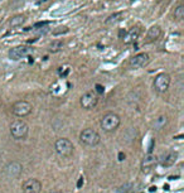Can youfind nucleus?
<instances>
[{
	"mask_svg": "<svg viewBox=\"0 0 184 193\" xmlns=\"http://www.w3.org/2000/svg\"><path fill=\"white\" fill-rule=\"evenodd\" d=\"M149 62H150V56L145 52H141V53H138L134 57H131L129 63L134 68H142V67L148 66Z\"/></svg>",
	"mask_w": 184,
	"mask_h": 193,
	"instance_id": "1a4fd4ad",
	"label": "nucleus"
},
{
	"mask_svg": "<svg viewBox=\"0 0 184 193\" xmlns=\"http://www.w3.org/2000/svg\"><path fill=\"white\" fill-rule=\"evenodd\" d=\"M125 159V154L124 153H119V160H124Z\"/></svg>",
	"mask_w": 184,
	"mask_h": 193,
	"instance_id": "393cba45",
	"label": "nucleus"
},
{
	"mask_svg": "<svg viewBox=\"0 0 184 193\" xmlns=\"http://www.w3.org/2000/svg\"><path fill=\"white\" fill-rule=\"evenodd\" d=\"M64 47V43L61 41V39H54L53 42L49 43L48 46V51L50 53H57V52H61Z\"/></svg>",
	"mask_w": 184,
	"mask_h": 193,
	"instance_id": "a211bd4d",
	"label": "nucleus"
},
{
	"mask_svg": "<svg viewBox=\"0 0 184 193\" xmlns=\"http://www.w3.org/2000/svg\"><path fill=\"white\" fill-rule=\"evenodd\" d=\"M10 135L15 140H24L29 134V126L23 120H14L9 126Z\"/></svg>",
	"mask_w": 184,
	"mask_h": 193,
	"instance_id": "f257e3e1",
	"label": "nucleus"
},
{
	"mask_svg": "<svg viewBox=\"0 0 184 193\" xmlns=\"http://www.w3.org/2000/svg\"><path fill=\"white\" fill-rule=\"evenodd\" d=\"M32 109H33V106L30 102H28L25 100H19L13 104L11 112H13V115H15L18 118H25L32 112Z\"/></svg>",
	"mask_w": 184,
	"mask_h": 193,
	"instance_id": "39448f33",
	"label": "nucleus"
},
{
	"mask_svg": "<svg viewBox=\"0 0 184 193\" xmlns=\"http://www.w3.org/2000/svg\"><path fill=\"white\" fill-rule=\"evenodd\" d=\"M158 159L155 155H153V154H148L144 159H142V163H141V167H142V170H149L150 168H153L155 164H156Z\"/></svg>",
	"mask_w": 184,
	"mask_h": 193,
	"instance_id": "dca6fc26",
	"label": "nucleus"
},
{
	"mask_svg": "<svg viewBox=\"0 0 184 193\" xmlns=\"http://www.w3.org/2000/svg\"><path fill=\"white\" fill-rule=\"evenodd\" d=\"M82 184H83V178L81 177V178H80V181H78V183H77V187H78V188H81V187H82Z\"/></svg>",
	"mask_w": 184,
	"mask_h": 193,
	"instance_id": "b1692460",
	"label": "nucleus"
},
{
	"mask_svg": "<svg viewBox=\"0 0 184 193\" xmlns=\"http://www.w3.org/2000/svg\"><path fill=\"white\" fill-rule=\"evenodd\" d=\"M167 124H168V118L165 116V115H159V116L155 118L153 121V129L161 130V129H164V126Z\"/></svg>",
	"mask_w": 184,
	"mask_h": 193,
	"instance_id": "f3484780",
	"label": "nucleus"
},
{
	"mask_svg": "<svg viewBox=\"0 0 184 193\" xmlns=\"http://www.w3.org/2000/svg\"><path fill=\"white\" fill-rule=\"evenodd\" d=\"M139 35H140V29L138 27H135V28H131L130 30H127L124 34L122 41H124L125 44H131V43H134V42L138 41Z\"/></svg>",
	"mask_w": 184,
	"mask_h": 193,
	"instance_id": "f8f14e48",
	"label": "nucleus"
},
{
	"mask_svg": "<svg viewBox=\"0 0 184 193\" xmlns=\"http://www.w3.org/2000/svg\"><path fill=\"white\" fill-rule=\"evenodd\" d=\"M23 172V165L19 163V162H10L9 164L5 165L4 168V173L5 176L10 179H15L18 178Z\"/></svg>",
	"mask_w": 184,
	"mask_h": 193,
	"instance_id": "9d476101",
	"label": "nucleus"
},
{
	"mask_svg": "<svg viewBox=\"0 0 184 193\" xmlns=\"http://www.w3.org/2000/svg\"><path fill=\"white\" fill-rule=\"evenodd\" d=\"M49 193H63V192H61V191H52V192H49Z\"/></svg>",
	"mask_w": 184,
	"mask_h": 193,
	"instance_id": "a878e982",
	"label": "nucleus"
},
{
	"mask_svg": "<svg viewBox=\"0 0 184 193\" xmlns=\"http://www.w3.org/2000/svg\"><path fill=\"white\" fill-rule=\"evenodd\" d=\"M120 124H121V119H120L119 115L115 114V112H107V114H105L103 116H102V119H101V121H100L101 128L105 131H107V132L115 131L120 126Z\"/></svg>",
	"mask_w": 184,
	"mask_h": 193,
	"instance_id": "f03ea898",
	"label": "nucleus"
},
{
	"mask_svg": "<svg viewBox=\"0 0 184 193\" xmlns=\"http://www.w3.org/2000/svg\"><path fill=\"white\" fill-rule=\"evenodd\" d=\"M22 189H23V193H41L42 183L35 178H29L23 183Z\"/></svg>",
	"mask_w": 184,
	"mask_h": 193,
	"instance_id": "9b49d317",
	"label": "nucleus"
},
{
	"mask_svg": "<svg viewBox=\"0 0 184 193\" xmlns=\"http://www.w3.org/2000/svg\"><path fill=\"white\" fill-rule=\"evenodd\" d=\"M32 52H33V48H30L28 46H18V47L10 48L8 52V56L11 61H19L22 58H25Z\"/></svg>",
	"mask_w": 184,
	"mask_h": 193,
	"instance_id": "0eeeda50",
	"label": "nucleus"
},
{
	"mask_svg": "<svg viewBox=\"0 0 184 193\" xmlns=\"http://www.w3.org/2000/svg\"><path fill=\"white\" fill-rule=\"evenodd\" d=\"M134 189V184L133 183H125L122 186H120L116 189V193H130Z\"/></svg>",
	"mask_w": 184,
	"mask_h": 193,
	"instance_id": "412c9836",
	"label": "nucleus"
},
{
	"mask_svg": "<svg viewBox=\"0 0 184 193\" xmlns=\"http://www.w3.org/2000/svg\"><path fill=\"white\" fill-rule=\"evenodd\" d=\"M173 15H174V18L177 19V20H183V18H184V5L183 4H179L174 9Z\"/></svg>",
	"mask_w": 184,
	"mask_h": 193,
	"instance_id": "aec40b11",
	"label": "nucleus"
},
{
	"mask_svg": "<svg viewBox=\"0 0 184 193\" xmlns=\"http://www.w3.org/2000/svg\"><path fill=\"white\" fill-rule=\"evenodd\" d=\"M25 20H27V16L25 15H15V16H13L10 20H9V24L13 28H15V27L23 25V23H25Z\"/></svg>",
	"mask_w": 184,
	"mask_h": 193,
	"instance_id": "6ab92c4d",
	"label": "nucleus"
},
{
	"mask_svg": "<svg viewBox=\"0 0 184 193\" xmlns=\"http://www.w3.org/2000/svg\"><path fill=\"white\" fill-rule=\"evenodd\" d=\"M125 15H126L125 11H116V13H114V14H111V15H108V16L106 18L105 24H106V25H115V24H117V23H120V22L122 20V19L125 18Z\"/></svg>",
	"mask_w": 184,
	"mask_h": 193,
	"instance_id": "2eb2a0df",
	"label": "nucleus"
},
{
	"mask_svg": "<svg viewBox=\"0 0 184 193\" xmlns=\"http://www.w3.org/2000/svg\"><path fill=\"white\" fill-rule=\"evenodd\" d=\"M161 28L159 25H151L149 29H148V33H146V42L148 43H151V42H155L158 41L160 35H161Z\"/></svg>",
	"mask_w": 184,
	"mask_h": 193,
	"instance_id": "ddd939ff",
	"label": "nucleus"
},
{
	"mask_svg": "<svg viewBox=\"0 0 184 193\" xmlns=\"http://www.w3.org/2000/svg\"><path fill=\"white\" fill-rule=\"evenodd\" d=\"M99 102V96L95 91H87L85 92L82 96H81V99H80V104L83 109L86 110H91V109H94Z\"/></svg>",
	"mask_w": 184,
	"mask_h": 193,
	"instance_id": "6e6552de",
	"label": "nucleus"
},
{
	"mask_svg": "<svg viewBox=\"0 0 184 193\" xmlns=\"http://www.w3.org/2000/svg\"><path fill=\"white\" fill-rule=\"evenodd\" d=\"M54 150H56V153L59 157L68 158L73 154V151H75V146H73V144L69 139L59 138L56 140V143H54Z\"/></svg>",
	"mask_w": 184,
	"mask_h": 193,
	"instance_id": "7ed1b4c3",
	"label": "nucleus"
},
{
	"mask_svg": "<svg viewBox=\"0 0 184 193\" xmlns=\"http://www.w3.org/2000/svg\"><path fill=\"white\" fill-rule=\"evenodd\" d=\"M68 28L67 27H57L56 29L53 30V35H62V34H66L68 33Z\"/></svg>",
	"mask_w": 184,
	"mask_h": 193,
	"instance_id": "4be33fe9",
	"label": "nucleus"
},
{
	"mask_svg": "<svg viewBox=\"0 0 184 193\" xmlns=\"http://www.w3.org/2000/svg\"><path fill=\"white\" fill-rule=\"evenodd\" d=\"M178 159V153L174 151V150H170L168 153H165L163 155V159H161V164L165 165V167H172L175 164Z\"/></svg>",
	"mask_w": 184,
	"mask_h": 193,
	"instance_id": "4468645a",
	"label": "nucleus"
},
{
	"mask_svg": "<svg viewBox=\"0 0 184 193\" xmlns=\"http://www.w3.org/2000/svg\"><path fill=\"white\" fill-rule=\"evenodd\" d=\"M80 140L82 144H85L87 146H96L97 144H100L101 137L96 130L88 128V129L82 130V132L80 134Z\"/></svg>",
	"mask_w": 184,
	"mask_h": 193,
	"instance_id": "20e7f679",
	"label": "nucleus"
},
{
	"mask_svg": "<svg viewBox=\"0 0 184 193\" xmlns=\"http://www.w3.org/2000/svg\"><path fill=\"white\" fill-rule=\"evenodd\" d=\"M170 82H172V79H170V76L168 73H159L155 79H154V82H153V87L156 92L159 93H163L165 92L169 86H170Z\"/></svg>",
	"mask_w": 184,
	"mask_h": 193,
	"instance_id": "423d86ee",
	"label": "nucleus"
},
{
	"mask_svg": "<svg viewBox=\"0 0 184 193\" xmlns=\"http://www.w3.org/2000/svg\"><path fill=\"white\" fill-rule=\"evenodd\" d=\"M95 87H96V90H95V92H96V93H103V91H105L103 86H101V85H99V83H97Z\"/></svg>",
	"mask_w": 184,
	"mask_h": 193,
	"instance_id": "5701e85b",
	"label": "nucleus"
}]
</instances>
